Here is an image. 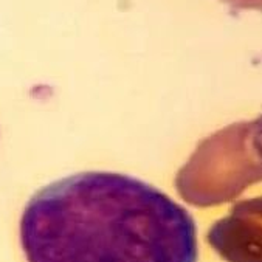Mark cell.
I'll use <instances>...</instances> for the list:
<instances>
[{
    "label": "cell",
    "mask_w": 262,
    "mask_h": 262,
    "mask_svg": "<svg viewBox=\"0 0 262 262\" xmlns=\"http://www.w3.org/2000/svg\"><path fill=\"white\" fill-rule=\"evenodd\" d=\"M19 241L27 262H197L194 217L135 177L85 171L27 202Z\"/></svg>",
    "instance_id": "obj_1"
},
{
    "label": "cell",
    "mask_w": 262,
    "mask_h": 262,
    "mask_svg": "<svg viewBox=\"0 0 262 262\" xmlns=\"http://www.w3.org/2000/svg\"><path fill=\"white\" fill-rule=\"evenodd\" d=\"M262 182V114L236 121L202 140L176 176L180 197L214 206Z\"/></svg>",
    "instance_id": "obj_2"
},
{
    "label": "cell",
    "mask_w": 262,
    "mask_h": 262,
    "mask_svg": "<svg viewBox=\"0 0 262 262\" xmlns=\"http://www.w3.org/2000/svg\"><path fill=\"white\" fill-rule=\"evenodd\" d=\"M206 241L227 262H262V197L234 203L208 230Z\"/></svg>",
    "instance_id": "obj_3"
},
{
    "label": "cell",
    "mask_w": 262,
    "mask_h": 262,
    "mask_svg": "<svg viewBox=\"0 0 262 262\" xmlns=\"http://www.w3.org/2000/svg\"><path fill=\"white\" fill-rule=\"evenodd\" d=\"M225 4L237 10H256L262 11V0H224Z\"/></svg>",
    "instance_id": "obj_4"
}]
</instances>
